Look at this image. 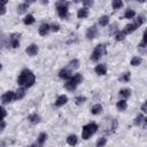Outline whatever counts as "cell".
<instances>
[{"label": "cell", "mask_w": 147, "mask_h": 147, "mask_svg": "<svg viewBox=\"0 0 147 147\" xmlns=\"http://www.w3.org/2000/svg\"><path fill=\"white\" fill-rule=\"evenodd\" d=\"M46 139H47V134L45 132H40L39 136H38V138H37V141L32 145V147H42L44 146V142L46 141Z\"/></svg>", "instance_id": "8992f818"}, {"label": "cell", "mask_w": 147, "mask_h": 147, "mask_svg": "<svg viewBox=\"0 0 147 147\" xmlns=\"http://www.w3.org/2000/svg\"><path fill=\"white\" fill-rule=\"evenodd\" d=\"M83 82V76L80 74H76L75 76H72L70 79H68V82L64 84V87L68 91H74L80 83Z\"/></svg>", "instance_id": "3957f363"}, {"label": "cell", "mask_w": 147, "mask_h": 147, "mask_svg": "<svg viewBox=\"0 0 147 147\" xmlns=\"http://www.w3.org/2000/svg\"><path fill=\"white\" fill-rule=\"evenodd\" d=\"M59 77L62 78V79H70L71 78V70L68 69V68L61 69L60 72H59Z\"/></svg>", "instance_id": "30bf717a"}, {"label": "cell", "mask_w": 147, "mask_h": 147, "mask_svg": "<svg viewBox=\"0 0 147 147\" xmlns=\"http://www.w3.org/2000/svg\"><path fill=\"white\" fill-rule=\"evenodd\" d=\"M88 16V9L86 7H83L80 9H78L77 11V17L78 18H86Z\"/></svg>", "instance_id": "9a60e30c"}, {"label": "cell", "mask_w": 147, "mask_h": 147, "mask_svg": "<svg viewBox=\"0 0 147 147\" xmlns=\"http://www.w3.org/2000/svg\"><path fill=\"white\" fill-rule=\"evenodd\" d=\"M51 30V26L47 24V23H42L40 26H39V34L40 36H46Z\"/></svg>", "instance_id": "5bb4252c"}, {"label": "cell", "mask_w": 147, "mask_h": 147, "mask_svg": "<svg viewBox=\"0 0 147 147\" xmlns=\"http://www.w3.org/2000/svg\"><path fill=\"white\" fill-rule=\"evenodd\" d=\"M136 16V11L133 9H126L125 14H124V17L125 18H133Z\"/></svg>", "instance_id": "d4e9b609"}, {"label": "cell", "mask_w": 147, "mask_h": 147, "mask_svg": "<svg viewBox=\"0 0 147 147\" xmlns=\"http://www.w3.org/2000/svg\"><path fill=\"white\" fill-rule=\"evenodd\" d=\"M141 110H142L144 113H146V111H147V108H146V102H144V103H142V106H141Z\"/></svg>", "instance_id": "60d3db41"}, {"label": "cell", "mask_w": 147, "mask_h": 147, "mask_svg": "<svg viewBox=\"0 0 147 147\" xmlns=\"http://www.w3.org/2000/svg\"><path fill=\"white\" fill-rule=\"evenodd\" d=\"M108 23H109V17H108L107 15H103V16L100 17V20H99V24H100L101 26H106Z\"/></svg>", "instance_id": "603a6c76"}, {"label": "cell", "mask_w": 147, "mask_h": 147, "mask_svg": "<svg viewBox=\"0 0 147 147\" xmlns=\"http://www.w3.org/2000/svg\"><path fill=\"white\" fill-rule=\"evenodd\" d=\"M68 2L65 1H61V2H57L56 5V9H57V14L61 18H65L67 15H68Z\"/></svg>", "instance_id": "5b68a950"}, {"label": "cell", "mask_w": 147, "mask_h": 147, "mask_svg": "<svg viewBox=\"0 0 147 147\" xmlns=\"http://www.w3.org/2000/svg\"><path fill=\"white\" fill-rule=\"evenodd\" d=\"M105 54H106V47H105V45H98V46H95V48L93 49V52L91 54V60L94 61V62H96Z\"/></svg>", "instance_id": "277c9868"}, {"label": "cell", "mask_w": 147, "mask_h": 147, "mask_svg": "<svg viewBox=\"0 0 147 147\" xmlns=\"http://www.w3.org/2000/svg\"><path fill=\"white\" fill-rule=\"evenodd\" d=\"M107 144V139L106 138H100L96 142V147H105Z\"/></svg>", "instance_id": "1f68e13d"}, {"label": "cell", "mask_w": 147, "mask_h": 147, "mask_svg": "<svg viewBox=\"0 0 147 147\" xmlns=\"http://www.w3.org/2000/svg\"><path fill=\"white\" fill-rule=\"evenodd\" d=\"M146 119H147V118H145L141 114H139V115L134 118V124H136V125H140L141 122H146Z\"/></svg>", "instance_id": "83f0119b"}, {"label": "cell", "mask_w": 147, "mask_h": 147, "mask_svg": "<svg viewBox=\"0 0 147 147\" xmlns=\"http://www.w3.org/2000/svg\"><path fill=\"white\" fill-rule=\"evenodd\" d=\"M125 36H126V33H125V31H124V30H123V31H117L115 39H116L117 41H122V40H124Z\"/></svg>", "instance_id": "cb8c5ba5"}, {"label": "cell", "mask_w": 147, "mask_h": 147, "mask_svg": "<svg viewBox=\"0 0 147 147\" xmlns=\"http://www.w3.org/2000/svg\"><path fill=\"white\" fill-rule=\"evenodd\" d=\"M34 82H36V76L29 69L22 70L20 76H18V78H17V83L22 87H31L34 84Z\"/></svg>", "instance_id": "6da1fadb"}, {"label": "cell", "mask_w": 147, "mask_h": 147, "mask_svg": "<svg viewBox=\"0 0 147 147\" xmlns=\"http://www.w3.org/2000/svg\"><path fill=\"white\" fill-rule=\"evenodd\" d=\"M119 95L123 96V98H129V96L131 95V91H130L129 88H122V90L119 91Z\"/></svg>", "instance_id": "484cf974"}, {"label": "cell", "mask_w": 147, "mask_h": 147, "mask_svg": "<svg viewBox=\"0 0 147 147\" xmlns=\"http://www.w3.org/2000/svg\"><path fill=\"white\" fill-rule=\"evenodd\" d=\"M26 147H32V146H26Z\"/></svg>", "instance_id": "7bdbcfd3"}, {"label": "cell", "mask_w": 147, "mask_h": 147, "mask_svg": "<svg viewBox=\"0 0 147 147\" xmlns=\"http://www.w3.org/2000/svg\"><path fill=\"white\" fill-rule=\"evenodd\" d=\"M119 79L123 80V82H129V80H130V72H125V74H123V76H122Z\"/></svg>", "instance_id": "d590c367"}, {"label": "cell", "mask_w": 147, "mask_h": 147, "mask_svg": "<svg viewBox=\"0 0 147 147\" xmlns=\"http://www.w3.org/2000/svg\"><path fill=\"white\" fill-rule=\"evenodd\" d=\"M28 7H29V3H26V2H23V3L18 5V7H17V13H18V14H23V13L28 9Z\"/></svg>", "instance_id": "7402d4cb"}, {"label": "cell", "mask_w": 147, "mask_h": 147, "mask_svg": "<svg viewBox=\"0 0 147 147\" xmlns=\"http://www.w3.org/2000/svg\"><path fill=\"white\" fill-rule=\"evenodd\" d=\"M24 95H25V90L24 87H21L16 92H14V100H21Z\"/></svg>", "instance_id": "2e32d148"}, {"label": "cell", "mask_w": 147, "mask_h": 147, "mask_svg": "<svg viewBox=\"0 0 147 147\" xmlns=\"http://www.w3.org/2000/svg\"><path fill=\"white\" fill-rule=\"evenodd\" d=\"M93 1H84V6H92Z\"/></svg>", "instance_id": "b9f144b4"}, {"label": "cell", "mask_w": 147, "mask_h": 147, "mask_svg": "<svg viewBox=\"0 0 147 147\" xmlns=\"http://www.w3.org/2000/svg\"><path fill=\"white\" fill-rule=\"evenodd\" d=\"M137 29H138V26H137L134 23H131V24H127V25L125 26V30H124V31H125V33L127 34V33H132V32L136 31Z\"/></svg>", "instance_id": "d6986e66"}, {"label": "cell", "mask_w": 147, "mask_h": 147, "mask_svg": "<svg viewBox=\"0 0 147 147\" xmlns=\"http://www.w3.org/2000/svg\"><path fill=\"white\" fill-rule=\"evenodd\" d=\"M6 116H7V111H6V109H5L3 107L0 106V122L3 121V118H5Z\"/></svg>", "instance_id": "d6a6232c"}, {"label": "cell", "mask_w": 147, "mask_h": 147, "mask_svg": "<svg viewBox=\"0 0 147 147\" xmlns=\"http://www.w3.org/2000/svg\"><path fill=\"white\" fill-rule=\"evenodd\" d=\"M116 107H117V109H118L119 111H124V110L126 109V107H127V103H126L125 100H119V101L116 103Z\"/></svg>", "instance_id": "ac0fdd59"}, {"label": "cell", "mask_w": 147, "mask_h": 147, "mask_svg": "<svg viewBox=\"0 0 147 147\" xmlns=\"http://www.w3.org/2000/svg\"><path fill=\"white\" fill-rule=\"evenodd\" d=\"M121 7H123V1L122 0H114L113 1V8L114 9H119Z\"/></svg>", "instance_id": "4dcf8cb0"}, {"label": "cell", "mask_w": 147, "mask_h": 147, "mask_svg": "<svg viewBox=\"0 0 147 147\" xmlns=\"http://www.w3.org/2000/svg\"><path fill=\"white\" fill-rule=\"evenodd\" d=\"M23 23L26 24V25L33 24V23H34V17H33L32 15H26V16L23 18Z\"/></svg>", "instance_id": "44dd1931"}, {"label": "cell", "mask_w": 147, "mask_h": 147, "mask_svg": "<svg viewBox=\"0 0 147 147\" xmlns=\"http://www.w3.org/2000/svg\"><path fill=\"white\" fill-rule=\"evenodd\" d=\"M78 67H79V61H78L77 59L71 60V61L69 62V68H71V69H77Z\"/></svg>", "instance_id": "f546056e"}, {"label": "cell", "mask_w": 147, "mask_h": 147, "mask_svg": "<svg viewBox=\"0 0 147 147\" xmlns=\"http://www.w3.org/2000/svg\"><path fill=\"white\" fill-rule=\"evenodd\" d=\"M95 74H98V75H100V76H103V75H106L107 74V65L105 64V63H100V64H98L96 67H95Z\"/></svg>", "instance_id": "8fae6325"}, {"label": "cell", "mask_w": 147, "mask_h": 147, "mask_svg": "<svg viewBox=\"0 0 147 147\" xmlns=\"http://www.w3.org/2000/svg\"><path fill=\"white\" fill-rule=\"evenodd\" d=\"M5 126H6V123H5L3 121H1V122H0V131H2V130L5 129Z\"/></svg>", "instance_id": "ab89813d"}, {"label": "cell", "mask_w": 147, "mask_h": 147, "mask_svg": "<svg viewBox=\"0 0 147 147\" xmlns=\"http://www.w3.org/2000/svg\"><path fill=\"white\" fill-rule=\"evenodd\" d=\"M1 100H2L3 103H9L10 101L14 100V92H13V91H8V92H6V93L2 95Z\"/></svg>", "instance_id": "7c38bea8"}, {"label": "cell", "mask_w": 147, "mask_h": 147, "mask_svg": "<svg viewBox=\"0 0 147 147\" xmlns=\"http://www.w3.org/2000/svg\"><path fill=\"white\" fill-rule=\"evenodd\" d=\"M67 142L70 145V146H75L77 142H78V138L76 134H70L68 138H67Z\"/></svg>", "instance_id": "e0dca14e"}, {"label": "cell", "mask_w": 147, "mask_h": 147, "mask_svg": "<svg viewBox=\"0 0 147 147\" xmlns=\"http://www.w3.org/2000/svg\"><path fill=\"white\" fill-rule=\"evenodd\" d=\"M85 100H86V98H85V96L79 95V96H77V98L75 99V102H76V105H82V103H83Z\"/></svg>", "instance_id": "e575fe53"}, {"label": "cell", "mask_w": 147, "mask_h": 147, "mask_svg": "<svg viewBox=\"0 0 147 147\" xmlns=\"http://www.w3.org/2000/svg\"><path fill=\"white\" fill-rule=\"evenodd\" d=\"M144 22H145V18H144V16H138V18L136 20L134 24H136V25H137V26L139 28V26H140V25H141V24H142Z\"/></svg>", "instance_id": "836d02e7"}, {"label": "cell", "mask_w": 147, "mask_h": 147, "mask_svg": "<svg viewBox=\"0 0 147 147\" xmlns=\"http://www.w3.org/2000/svg\"><path fill=\"white\" fill-rule=\"evenodd\" d=\"M20 38H21L20 33H13L10 36V46L13 48H17L20 46Z\"/></svg>", "instance_id": "52a82bcc"}, {"label": "cell", "mask_w": 147, "mask_h": 147, "mask_svg": "<svg viewBox=\"0 0 147 147\" xmlns=\"http://www.w3.org/2000/svg\"><path fill=\"white\" fill-rule=\"evenodd\" d=\"M139 47H146V32H144V36H142V41L139 44Z\"/></svg>", "instance_id": "74e56055"}, {"label": "cell", "mask_w": 147, "mask_h": 147, "mask_svg": "<svg viewBox=\"0 0 147 147\" xmlns=\"http://www.w3.org/2000/svg\"><path fill=\"white\" fill-rule=\"evenodd\" d=\"M6 14V8L5 6H0V15H5Z\"/></svg>", "instance_id": "f35d334b"}, {"label": "cell", "mask_w": 147, "mask_h": 147, "mask_svg": "<svg viewBox=\"0 0 147 147\" xmlns=\"http://www.w3.org/2000/svg\"><path fill=\"white\" fill-rule=\"evenodd\" d=\"M102 111V106L101 105H94L93 107H92V109H91V113L93 114V115H98V114H100Z\"/></svg>", "instance_id": "ffe728a7"}, {"label": "cell", "mask_w": 147, "mask_h": 147, "mask_svg": "<svg viewBox=\"0 0 147 147\" xmlns=\"http://www.w3.org/2000/svg\"><path fill=\"white\" fill-rule=\"evenodd\" d=\"M0 69H1V64H0Z\"/></svg>", "instance_id": "ee69618b"}, {"label": "cell", "mask_w": 147, "mask_h": 147, "mask_svg": "<svg viewBox=\"0 0 147 147\" xmlns=\"http://www.w3.org/2000/svg\"><path fill=\"white\" fill-rule=\"evenodd\" d=\"M96 33H98V30H96L95 25H93V26H91V28L87 29V31H86V38L90 39V40L91 39H94L96 37Z\"/></svg>", "instance_id": "9c48e42d"}, {"label": "cell", "mask_w": 147, "mask_h": 147, "mask_svg": "<svg viewBox=\"0 0 147 147\" xmlns=\"http://www.w3.org/2000/svg\"><path fill=\"white\" fill-rule=\"evenodd\" d=\"M29 119H30V122L33 123V124L40 122V117H39L37 114H32V115H30V116H29Z\"/></svg>", "instance_id": "4316f807"}, {"label": "cell", "mask_w": 147, "mask_h": 147, "mask_svg": "<svg viewBox=\"0 0 147 147\" xmlns=\"http://www.w3.org/2000/svg\"><path fill=\"white\" fill-rule=\"evenodd\" d=\"M49 26H51V30L54 31V32H57V31L60 30V25L56 24V23H55V24H52V25H49Z\"/></svg>", "instance_id": "8d00e7d4"}, {"label": "cell", "mask_w": 147, "mask_h": 147, "mask_svg": "<svg viewBox=\"0 0 147 147\" xmlns=\"http://www.w3.org/2000/svg\"><path fill=\"white\" fill-rule=\"evenodd\" d=\"M25 52H26L28 55L34 56V55H37V53H38V46H37L36 44H31V45H29V46L26 47Z\"/></svg>", "instance_id": "ba28073f"}, {"label": "cell", "mask_w": 147, "mask_h": 147, "mask_svg": "<svg viewBox=\"0 0 147 147\" xmlns=\"http://www.w3.org/2000/svg\"><path fill=\"white\" fill-rule=\"evenodd\" d=\"M96 130H98V125H96V123H94V122L84 125V126H83V130H82V138H83L84 140L90 139V137L93 136V134L96 132Z\"/></svg>", "instance_id": "7a4b0ae2"}, {"label": "cell", "mask_w": 147, "mask_h": 147, "mask_svg": "<svg viewBox=\"0 0 147 147\" xmlns=\"http://www.w3.org/2000/svg\"><path fill=\"white\" fill-rule=\"evenodd\" d=\"M141 57H139V56H134V57H132V60H131V65H133V67H137V65H139L140 63H141Z\"/></svg>", "instance_id": "f1b7e54d"}, {"label": "cell", "mask_w": 147, "mask_h": 147, "mask_svg": "<svg viewBox=\"0 0 147 147\" xmlns=\"http://www.w3.org/2000/svg\"><path fill=\"white\" fill-rule=\"evenodd\" d=\"M67 102H68V96L64 95V94H62V95H60V96L56 99L55 106H56V107H62V106H64Z\"/></svg>", "instance_id": "4fadbf2b"}]
</instances>
